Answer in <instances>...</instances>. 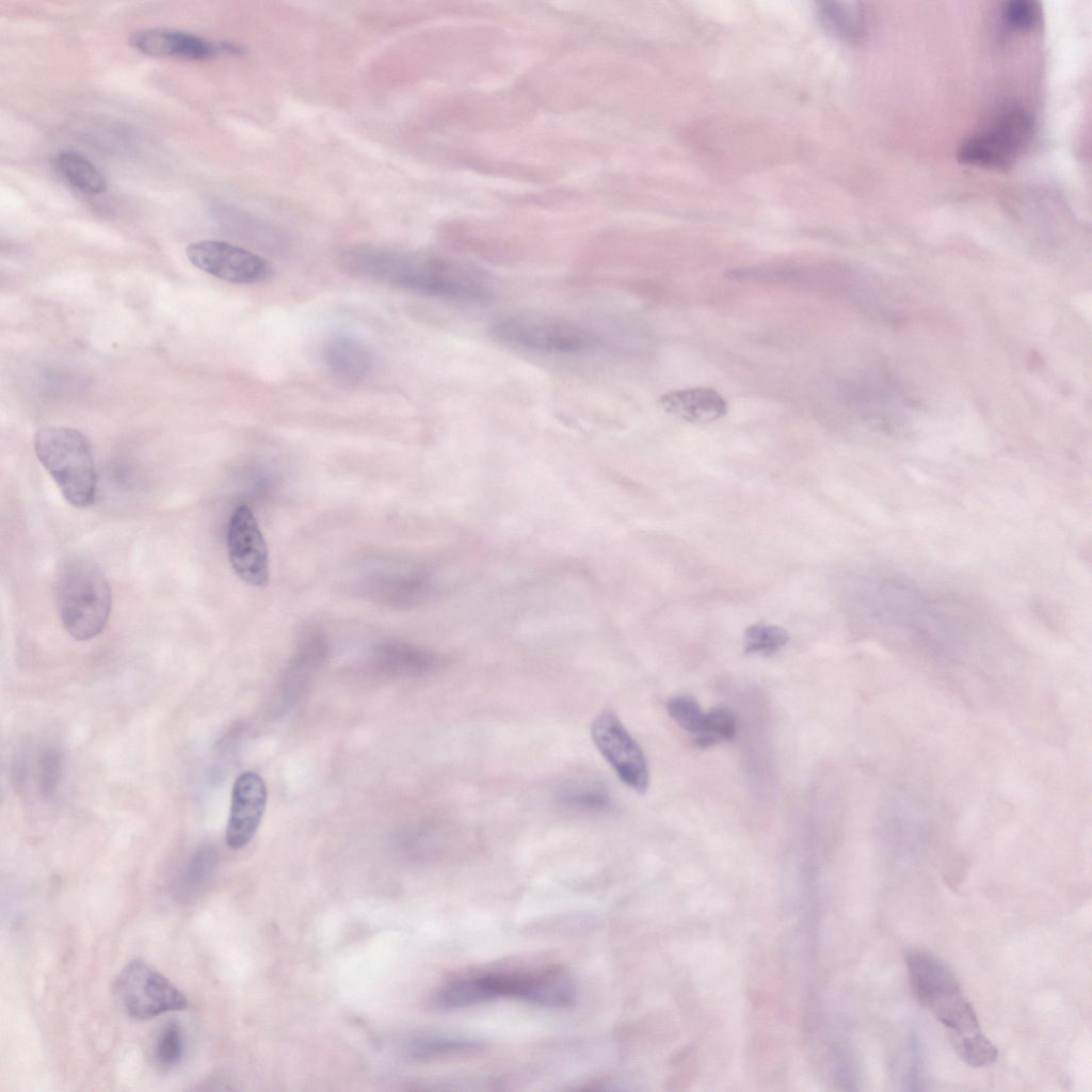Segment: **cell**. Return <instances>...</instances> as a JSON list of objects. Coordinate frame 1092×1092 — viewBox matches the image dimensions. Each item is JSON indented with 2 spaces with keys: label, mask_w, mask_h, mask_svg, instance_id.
<instances>
[{
  "label": "cell",
  "mask_w": 1092,
  "mask_h": 1092,
  "mask_svg": "<svg viewBox=\"0 0 1092 1092\" xmlns=\"http://www.w3.org/2000/svg\"><path fill=\"white\" fill-rule=\"evenodd\" d=\"M958 1056L971 1067L993 1064L998 1056L996 1046L981 1032L951 1040Z\"/></svg>",
  "instance_id": "cell-22"
},
{
  "label": "cell",
  "mask_w": 1092,
  "mask_h": 1092,
  "mask_svg": "<svg viewBox=\"0 0 1092 1092\" xmlns=\"http://www.w3.org/2000/svg\"><path fill=\"white\" fill-rule=\"evenodd\" d=\"M482 1041L464 1035L428 1034L412 1041L411 1056L416 1059H437L477 1053Z\"/></svg>",
  "instance_id": "cell-19"
},
{
  "label": "cell",
  "mask_w": 1092,
  "mask_h": 1092,
  "mask_svg": "<svg viewBox=\"0 0 1092 1092\" xmlns=\"http://www.w3.org/2000/svg\"><path fill=\"white\" fill-rule=\"evenodd\" d=\"M34 450L64 499L73 507L93 504L97 473L87 438L68 427L45 425L35 434Z\"/></svg>",
  "instance_id": "cell-4"
},
{
  "label": "cell",
  "mask_w": 1092,
  "mask_h": 1092,
  "mask_svg": "<svg viewBox=\"0 0 1092 1092\" xmlns=\"http://www.w3.org/2000/svg\"><path fill=\"white\" fill-rule=\"evenodd\" d=\"M1041 6L1037 1L1013 0L1002 4L1001 16L1006 25L1021 31L1034 29L1041 20Z\"/></svg>",
  "instance_id": "cell-26"
},
{
  "label": "cell",
  "mask_w": 1092,
  "mask_h": 1092,
  "mask_svg": "<svg viewBox=\"0 0 1092 1092\" xmlns=\"http://www.w3.org/2000/svg\"><path fill=\"white\" fill-rule=\"evenodd\" d=\"M347 271L419 294L464 303L492 299V280L480 268L452 258L383 250H359L343 260Z\"/></svg>",
  "instance_id": "cell-1"
},
{
  "label": "cell",
  "mask_w": 1092,
  "mask_h": 1092,
  "mask_svg": "<svg viewBox=\"0 0 1092 1092\" xmlns=\"http://www.w3.org/2000/svg\"><path fill=\"white\" fill-rule=\"evenodd\" d=\"M129 44L152 57H173L187 60L210 58L221 51H235L229 43L210 42L194 33L171 28H147L131 33Z\"/></svg>",
  "instance_id": "cell-13"
},
{
  "label": "cell",
  "mask_w": 1092,
  "mask_h": 1092,
  "mask_svg": "<svg viewBox=\"0 0 1092 1092\" xmlns=\"http://www.w3.org/2000/svg\"><path fill=\"white\" fill-rule=\"evenodd\" d=\"M819 18L831 34L846 41H858L865 34V12L858 2H822Z\"/></svg>",
  "instance_id": "cell-17"
},
{
  "label": "cell",
  "mask_w": 1092,
  "mask_h": 1092,
  "mask_svg": "<svg viewBox=\"0 0 1092 1092\" xmlns=\"http://www.w3.org/2000/svg\"><path fill=\"white\" fill-rule=\"evenodd\" d=\"M736 733L737 724L733 713L725 708H713L706 713L704 732L695 736L694 744L709 748L720 741L734 739Z\"/></svg>",
  "instance_id": "cell-23"
},
{
  "label": "cell",
  "mask_w": 1092,
  "mask_h": 1092,
  "mask_svg": "<svg viewBox=\"0 0 1092 1092\" xmlns=\"http://www.w3.org/2000/svg\"><path fill=\"white\" fill-rule=\"evenodd\" d=\"M659 402L667 413L692 423L711 422L727 413L724 398L709 387L669 391L660 397Z\"/></svg>",
  "instance_id": "cell-15"
},
{
  "label": "cell",
  "mask_w": 1092,
  "mask_h": 1092,
  "mask_svg": "<svg viewBox=\"0 0 1092 1092\" xmlns=\"http://www.w3.org/2000/svg\"><path fill=\"white\" fill-rule=\"evenodd\" d=\"M186 253L197 269L232 284H257L272 274V268L264 258L225 241L193 242Z\"/></svg>",
  "instance_id": "cell-10"
},
{
  "label": "cell",
  "mask_w": 1092,
  "mask_h": 1092,
  "mask_svg": "<svg viewBox=\"0 0 1092 1092\" xmlns=\"http://www.w3.org/2000/svg\"><path fill=\"white\" fill-rule=\"evenodd\" d=\"M557 798L563 806L581 812L599 813L612 806L608 787L597 780H572L558 790Z\"/></svg>",
  "instance_id": "cell-18"
},
{
  "label": "cell",
  "mask_w": 1092,
  "mask_h": 1092,
  "mask_svg": "<svg viewBox=\"0 0 1092 1092\" xmlns=\"http://www.w3.org/2000/svg\"><path fill=\"white\" fill-rule=\"evenodd\" d=\"M592 740L619 778L643 793L648 787V768L644 753L615 713L599 712L591 724Z\"/></svg>",
  "instance_id": "cell-9"
},
{
  "label": "cell",
  "mask_w": 1092,
  "mask_h": 1092,
  "mask_svg": "<svg viewBox=\"0 0 1092 1092\" xmlns=\"http://www.w3.org/2000/svg\"><path fill=\"white\" fill-rule=\"evenodd\" d=\"M267 805V787L253 771L241 773L231 790L225 840L232 850L245 847L255 836Z\"/></svg>",
  "instance_id": "cell-12"
},
{
  "label": "cell",
  "mask_w": 1092,
  "mask_h": 1092,
  "mask_svg": "<svg viewBox=\"0 0 1092 1092\" xmlns=\"http://www.w3.org/2000/svg\"><path fill=\"white\" fill-rule=\"evenodd\" d=\"M55 598L65 630L78 641H89L105 629L112 607L107 577L92 561L71 558L57 572Z\"/></svg>",
  "instance_id": "cell-2"
},
{
  "label": "cell",
  "mask_w": 1092,
  "mask_h": 1092,
  "mask_svg": "<svg viewBox=\"0 0 1092 1092\" xmlns=\"http://www.w3.org/2000/svg\"><path fill=\"white\" fill-rule=\"evenodd\" d=\"M59 757L54 752H48L44 755L41 765V783L42 790L46 793H50L54 790L59 778L60 766Z\"/></svg>",
  "instance_id": "cell-28"
},
{
  "label": "cell",
  "mask_w": 1092,
  "mask_h": 1092,
  "mask_svg": "<svg viewBox=\"0 0 1092 1092\" xmlns=\"http://www.w3.org/2000/svg\"><path fill=\"white\" fill-rule=\"evenodd\" d=\"M57 172L70 186L87 194H99L107 189V178L83 155L73 150H61L53 160Z\"/></svg>",
  "instance_id": "cell-16"
},
{
  "label": "cell",
  "mask_w": 1092,
  "mask_h": 1092,
  "mask_svg": "<svg viewBox=\"0 0 1092 1092\" xmlns=\"http://www.w3.org/2000/svg\"><path fill=\"white\" fill-rule=\"evenodd\" d=\"M905 1073L902 1075V1083L908 1090H918L922 1083V1062L917 1039L910 1034L906 1041Z\"/></svg>",
  "instance_id": "cell-27"
},
{
  "label": "cell",
  "mask_w": 1092,
  "mask_h": 1092,
  "mask_svg": "<svg viewBox=\"0 0 1092 1092\" xmlns=\"http://www.w3.org/2000/svg\"><path fill=\"white\" fill-rule=\"evenodd\" d=\"M868 600L872 613L883 623L908 630L950 624L951 621L945 619L953 614L912 581L898 576L876 579Z\"/></svg>",
  "instance_id": "cell-7"
},
{
  "label": "cell",
  "mask_w": 1092,
  "mask_h": 1092,
  "mask_svg": "<svg viewBox=\"0 0 1092 1092\" xmlns=\"http://www.w3.org/2000/svg\"><path fill=\"white\" fill-rule=\"evenodd\" d=\"M1034 134V121L1022 108H1010L962 142L958 159L989 168H1008L1023 155Z\"/></svg>",
  "instance_id": "cell-6"
},
{
  "label": "cell",
  "mask_w": 1092,
  "mask_h": 1092,
  "mask_svg": "<svg viewBox=\"0 0 1092 1092\" xmlns=\"http://www.w3.org/2000/svg\"><path fill=\"white\" fill-rule=\"evenodd\" d=\"M183 1054L184 1041L180 1025L170 1021L158 1035L155 1047L156 1061L163 1069H172L180 1063Z\"/></svg>",
  "instance_id": "cell-24"
},
{
  "label": "cell",
  "mask_w": 1092,
  "mask_h": 1092,
  "mask_svg": "<svg viewBox=\"0 0 1092 1092\" xmlns=\"http://www.w3.org/2000/svg\"><path fill=\"white\" fill-rule=\"evenodd\" d=\"M115 995L125 1011L136 1019H149L187 1007L184 995L163 975L141 960L129 962L114 982Z\"/></svg>",
  "instance_id": "cell-8"
},
{
  "label": "cell",
  "mask_w": 1092,
  "mask_h": 1092,
  "mask_svg": "<svg viewBox=\"0 0 1092 1092\" xmlns=\"http://www.w3.org/2000/svg\"><path fill=\"white\" fill-rule=\"evenodd\" d=\"M216 866V853L210 847L197 850L188 862L175 886L174 895L182 902L200 894Z\"/></svg>",
  "instance_id": "cell-20"
},
{
  "label": "cell",
  "mask_w": 1092,
  "mask_h": 1092,
  "mask_svg": "<svg viewBox=\"0 0 1092 1092\" xmlns=\"http://www.w3.org/2000/svg\"><path fill=\"white\" fill-rule=\"evenodd\" d=\"M322 359L327 370L339 381L357 384L366 380L374 366V357L367 344L349 335L330 337L322 347Z\"/></svg>",
  "instance_id": "cell-14"
},
{
  "label": "cell",
  "mask_w": 1092,
  "mask_h": 1092,
  "mask_svg": "<svg viewBox=\"0 0 1092 1092\" xmlns=\"http://www.w3.org/2000/svg\"><path fill=\"white\" fill-rule=\"evenodd\" d=\"M227 552L237 576L254 587L269 581V551L257 519L251 509L239 505L232 512L227 529Z\"/></svg>",
  "instance_id": "cell-11"
},
{
  "label": "cell",
  "mask_w": 1092,
  "mask_h": 1092,
  "mask_svg": "<svg viewBox=\"0 0 1092 1092\" xmlns=\"http://www.w3.org/2000/svg\"><path fill=\"white\" fill-rule=\"evenodd\" d=\"M489 333L504 344L545 354H583L599 344L597 336L583 325L542 312L509 315L496 320Z\"/></svg>",
  "instance_id": "cell-5"
},
{
  "label": "cell",
  "mask_w": 1092,
  "mask_h": 1092,
  "mask_svg": "<svg viewBox=\"0 0 1092 1092\" xmlns=\"http://www.w3.org/2000/svg\"><path fill=\"white\" fill-rule=\"evenodd\" d=\"M789 640L788 632L781 626L756 623L744 632V652L769 656L778 652Z\"/></svg>",
  "instance_id": "cell-21"
},
{
  "label": "cell",
  "mask_w": 1092,
  "mask_h": 1092,
  "mask_svg": "<svg viewBox=\"0 0 1092 1092\" xmlns=\"http://www.w3.org/2000/svg\"><path fill=\"white\" fill-rule=\"evenodd\" d=\"M905 963L915 999L948 1028L950 1040L981 1032L973 1006L943 960L929 951L911 949Z\"/></svg>",
  "instance_id": "cell-3"
},
{
  "label": "cell",
  "mask_w": 1092,
  "mask_h": 1092,
  "mask_svg": "<svg viewBox=\"0 0 1092 1092\" xmlns=\"http://www.w3.org/2000/svg\"><path fill=\"white\" fill-rule=\"evenodd\" d=\"M668 711L685 730L696 735L704 732L706 713L691 695H676L669 700Z\"/></svg>",
  "instance_id": "cell-25"
}]
</instances>
